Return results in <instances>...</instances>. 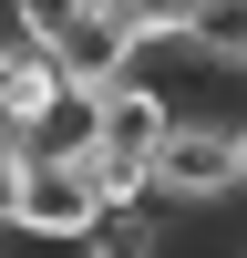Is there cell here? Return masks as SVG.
Instances as JSON below:
<instances>
[{
  "mask_svg": "<svg viewBox=\"0 0 247 258\" xmlns=\"http://www.w3.org/2000/svg\"><path fill=\"white\" fill-rule=\"evenodd\" d=\"M93 11V0H0V21H11V41H41V52H62V31Z\"/></svg>",
  "mask_w": 247,
  "mask_h": 258,
  "instance_id": "cell-6",
  "label": "cell"
},
{
  "mask_svg": "<svg viewBox=\"0 0 247 258\" xmlns=\"http://www.w3.org/2000/svg\"><path fill=\"white\" fill-rule=\"evenodd\" d=\"M237 186H247L237 124H216V114H175L165 124V145H155V217H206Z\"/></svg>",
  "mask_w": 247,
  "mask_h": 258,
  "instance_id": "cell-1",
  "label": "cell"
},
{
  "mask_svg": "<svg viewBox=\"0 0 247 258\" xmlns=\"http://www.w3.org/2000/svg\"><path fill=\"white\" fill-rule=\"evenodd\" d=\"M185 41L247 73V0H196V11H185Z\"/></svg>",
  "mask_w": 247,
  "mask_h": 258,
  "instance_id": "cell-5",
  "label": "cell"
},
{
  "mask_svg": "<svg viewBox=\"0 0 247 258\" xmlns=\"http://www.w3.org/2000/svg\"><path fill=\"white\" fill-rule=\"evenodd\" d=\"M11 227H21V238H41V248H82V238L103 227L93 155H82V145H31V176H21Z\"/></svg>",
  "mask_w": 247,
  "mask_h": 258,
  "instance_id": "cell-2",
  "label": "cell"
},
{
  "mask_svg": "<svg viewBox=\"0 0 247 258\" xmlns=\"http://www.w3.org/2000/svg\"><path fill=\"white\" fill-rule=\"evenodd\" d=\"M113 11H124V31H134V41H175L196 0H113Z\"/></svg>",
  "mask_w": 247,
  "mask_h": 258,
  "instance_id": "cell-8",
  "label": "cell"
},
{
  "mask_svg": "<svg viewBox=\"0 0 247 258\" xmlns=\"http://www.w3.org/2000/svg\"><path fill=\"white\" fill-rule=\"evenodd\" d=\"M155 238H165V217H103L72 258H155Z\"/></svg>",
  "mask_w": 247,
  "mask_h": 258,
  "instance_id": "cell-7",
  "label": "cell"
},
{
  "mask_svg": "<svg viewBox=\"0 0 247 258\" xmlns=\"http://www.w3.org/2000/svg\"><path fill=\"white\" fill-rule=\"evenodd\" d=\"M52 62L72 73V93H82V103H93L103 83H124V62H134V31H124V11H82L72 31H62V52H52Z\"/></svg>",
  "mask_w": 247,
  "mask_h": 258,
  "instance_id": "cell-4",
  "label": "cell"
},
{
  "mask_svg": "<svg viewBox=\"0 0 247 258\" xmlns=\"http://www.w3.org/2000/svg\"><path fill=\"white\" fill-rule=\"evenodd\" d=\"M237 165H247V114H237Z\"/></svg>",
  "mask_w": 247,
  "mask_h": 258,
  "instance_id": "cell-9",
  "label": "cell"
},
{
  "mask_svg": "<svg viewBox=\"0 0 247 258\" xmlns=\"http://www.w3.org/2000/svg\"><path fill=\"white\" fill-rule=\"evenodd\" d=\"M165 124H175V114H165V93L124 73V83H103V93H93V114H82V145H93V155H144V165H155Z\"/></svg>",
  "mask_w": 247,
  "mask_h": 258,
  "instance_id": "cell-3",
  "label": "cell"
}]
</instances>
